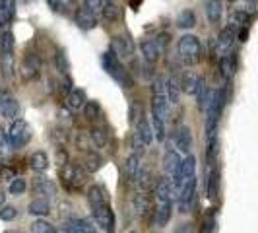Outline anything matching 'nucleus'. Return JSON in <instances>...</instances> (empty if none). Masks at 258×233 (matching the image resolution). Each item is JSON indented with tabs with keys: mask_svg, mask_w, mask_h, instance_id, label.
Masks as SVG:
<instances>
[{
	"mask_svg": "<svg viewBox=\"0 0 258 233\" xmlns=\"http://www.w3.org/2000/svg\"><path fill=\"white\" fill-rule=\"evenodd\" d=\"M227 103V88L223 86L220 90H214L212 93V99L208 103L206 109V136L208 142L210 140H216V134H218V125H220L221 113L225 109Z\"/></svg>",
	"mask_w": 258,
	"mask_h": 233,
	"instance_id": "1",
	"label": "nucleus"
},
{
	"mask_svg": "<svg viewBox=\"0 0 258 233\" xmlns=\"http://www.w3.org/2000/svg\"><path fill=\"white\" fill-rule=\"evenodd\" d=\"M101 65H103L105 72L113 78L116 84H120L122 88H132V86H134L132 76L128 74V70L122 66L120 59L116 56L113 49H109V51L103 52V56H101Z\"/></svg>",
	"mask_w": 258,
	"mask_h": 233,
	"instance_id": "2",
	"label": "nucleus"
},
{
	"mask_svg": "<svg viewBox=\"0 0 258 233\" xmlns=\"http://www.w3.org/2000/svg\"><path fill=\"white\" fill-rule=\"evenodd\" d=\"M177 54L181 59L182 65L194 66L200 63L202 59V45H200V39L190 33H184L182 37H179L177 43Z\"/></svg>",
	"mask_w": 258,
	"mask_h": 233,
	"instance_id": "3",
	"label": "nucleus"
},
{
	"mask_svg": "<svg viewBox=\"0 0 258 233\" xmlns=\"http://www.w3.org/2000/svg\"><path fill=\"white\" fill-rule=\"evenodd\" d=\"M169 35L167 33H159L155 37H148L140 41V51H142L144 61L148 65H155L159 61V56L165 52L167 49V43H169Z\"/></svg>",
	"mask_w": 258,
	"mask_h": 233,
	"instance_id": "4",
	"label": "nucleus"
},
{
	"mask_svg": "<svg viewBox=\"0 0 258 233\" xmlns=\"http://www.w3.org/2000/svg\"><path fill=\"white\" fill-rule=\"evenodd\" d=\"M60 179H62V183L68 189L78 191V189H82L86 185L88 173H86V169L82 167L80 163H64L62 169H60Z\"/></svg>",
	"mask_w": 258,
	"mask_h": 233,
	"instance_id": "5",
	"label": "nucleus"
},
{
	"mask_svg": "<svg viewBox=\"0 0 258 233\" xmlns=\"http://www.w3.org/2000/svg\"><path fill=\"white\" fill-rule=\"evenodd\" d=\"M8 140L12 144V150H20L31 140V129L26 121L14 119L10 129H8Z\"/></svg>",
	"mask_w": 258,
	"mask_h": 233,
	"instance_id": "6",
	"label": "nucleus"
},
{
	"mask_svg": "<svg viewBox=\"0 0 258 233\" xmlns=\"http://www.w3.org/2000/svg\"><path fill=\"white\" fill-rule=\"evenodd\" d=\"M194 196H196V175L186 177L181 181V189L177 193V202H179V212L186 214L192 210Z\"/></svg>",
	"mask_w": 258,
	"mask_h": 233,
	"instance_id": "7",
	"label": "nucleus"
},
{
	"mask_svg": "<svg viewBox=\"0 0 258 233\" xmlns=\"http://www.w3.org/2000/svg\"><path fill=\"white\" fill-rule=\"evenodd\" d=\"M235 41H237V27H233V26L223 27L220 31V35L216 37V43H214V51L218 54V59L231 54Z\"/></svg>",
	"mask_w": 258,
	"mask_h": 233,
	"instance_id": "8",
	"label": "nucleus"
},
{
	"mask_svg": "<svg viewBox=\"0 0 258 233\" xmlns=\"http://www.w3.org/2000/svg\"><path fill=\"white\" fill-rule=\"evenodd\" d=\"M91 216H93L95 225H99L105 233L115 231V214H113V210L109 206V202H107V204H101V206L91 208Z\"/></svg>",
	"mask_w": 258,
	"mask_h": 233,
	"instance_id": "9",
	"label": "nucleus"
},
{
	"mask_svg": "<svg viewBox=\"0 0 258 233\" xmlns=\"http://www.w3.org/2000/svg\"><path fill=\"white\" fill-rule=\"evenodd\" d=\"M111 49L115 51V54L122 61H128L134 56V51H136V45L134 41L130 39V35H115L113 41H111Z\"/></svg>",
	"mask_w": 258,
	"mask_h": 233,
	"instance_id": "10",
	"label": "nucleus"
},
{
	"mask_svg": "<svg viewBox=\"0 0 258 233\" xmlns=\"http://www.w3.org/2000/svg\"><path fill=\"white\" fill-rule=\"evenodd\" d=\"M20 115V103L18 99L12 97L8 91L0 90V116H6V119H18Z\"/></svg>",
	"mask_w": 258,
	"mask_h": 233,
	"instance_id": "11",
	"label": "nucleus"
},
{
	"mask_svg": "<svg viewBox=\"0 0 258 233\" xmlns=\"http://www.w3.org/2000/svg\"><path fill=\"white\" fill-rule=\"evenodd\" d=\"M60 233H97V229L91 223V220H86V218H70V220L64 221Z\"/></svg>",
	"mask_w": 258,
	"mask_h": 233,
	"instance_id": "12",
	"label": "nucleus"
},
{
	"mask_svg": "<svg viewBox=\"0 0 258 233\" xmlns=\"http://www.w3.org/2000/svg\"><path fill=\"white\" fill-rule=\"evenodd\" d=\"M39 74H41V61L33 52H27L22 63V78L26 82H33L35 78H39Z\"/></svg>",
	"mask_w": 258,
	"mask_h": 233,
	"instance_id": "13",
	"label": "nucleus"
},
{
	"mask_svg": "<svg viewBox=\"0 0 258 233\" xmlns=\"http://www.w3.org/2000/svg\"><path fill=\"white\" fill-rule=\"evenodd\" d=\"M173 196H177L175 187H173V181L165 175L155 183V198L157 202H173Z\"/></svg>",
	"mask_w": 258,
	"mask_h": 233,
	"instance_id": "14",
	"label": "nucleus"
},
{
	"mask_svg": "<svg viewBox=\"0 0 258 233\" xmlns=\"http://www.w3.org/2000/svg\"><path fill=\"white\" fill-rule=\"evenodd\" d=\"M132 210H134V214L138 218H146L150 214V210H152V198H150V194H146V191L134 194L132 196Z\"/></svg>",
	"mask_w": 258,
	"mask_h": 233,
	"instance_id": "15",
	"label": "nucleus"
},
{
	"mask_svg": "<svg viewBox=\"0 0 258 233\" xmlns=\"http://www.w3.org/2000/svg\"><path fill=\"white\" fill-rule=\"evenodd\" d=\"M74 22H76L78 27H82V29H95L97 27V14L90 12L88 8H78L76 12H74Z\"/></svg>",
	"mask_w": 258,
	"mask_h": 233,
	"instance_id": "16",
	"label": "nucleus"
},
{
	"mask_svg": "<svg viewBox=\"0 0 258 233\" xmlns=\"http://www.w3.org/2000/svg\"><path fill=\"white\" fill-rule=\"evenodd\" d=\"M204 14L212 26H218L223 16V0H204Z\"/></svg>",
	"mask_w": 258,
	"mask_h": 233,
	"instance_id": "17",
	"label": "nucleus"
},
{
	"mask_svg": "<svg viewBox=\"0 0 258 233\" xmlns=\"http://www.w3.org/2000/svg\"><path fill=\"white\" fill-rule=\"evenodd\" d=\"M173 144H175V148H177L181 154H188V152H190V146H192L190 129H188V127H181V129L177 130L175 138H173Z\"/></svg>",
	"mask_w": 258,
	"mask_h": 233,
	"instance_id": "18",
	"label": "nucleus"
},
{
	"mask_svg": "<svg viewBox=\"0 0 258 233\" xmlns=\"http://www.w3.org/2000/svg\"><path fill=\"white\" fill-rule=\"evenodd\" d=\"M88 202H90V208L101 206V204L109 202V193L103 185H93L88 189Z\"/></svg>",
	"mask_w": 258,
	"mask_h": 233,
	"instance_id": "19",
	"label": "nucleus"
},
{
	"mask_svg": "<svg viewBox=\"0 0 258 233\" xmlns=\"http://www.w3.org/2000/svg\"><path fill=\"white\" fill-rule=\"evenodd\" d=\"M134 134H138L140 136V140H142L146 146H150V144L154 142V129H152V125L148 123V119L144 115H140L138 119V123H136V132Z\"/></svg>",
	"mask_w": 258,
	"mask_h": 233,
	"instance_id": "20",
	"label": "nucleus"
},
{
	"mask_svg": "<svg viewBox=\"0 0 258 233\" xmlns=\"http://www.w3.org/2000/svg\"><path fill=\"white\" fill-rule=\"evenodd\" d=\"M86 103H88L86 91L80 90V88H74V90L66 95V107H68L70 111H80V109H84Z\"/></svg>",
	"mask_w": 258,
	"mask_h": 233,
	"instance_id": "21",
	"label": "nucleus"
},
{
	"mask_svg": "<svg viewBox=\"0 0 258 233\" xmlns=\"http://www.w3.org/2000/svg\"><path fill=\"white\" fill-rule=\"evenodd\" d=\"M171 214H173V202H159V206L155 210V225L157 227H165L171 220Z\"/></svg>",
	"mask_w": 258,
	"mask_h": 233,
	"instance_id": "22",
	"label": "nucleus"
},
{
	"mask_svg": "<svg viewBox=\"0 0 258 233\" xmlns=\"http://www.w3.org/2000/svg\"><path fill=\"white\" fill-rule=\"evenodd\" d=\"M16 16V0H0V27H6Z\"/></svg>",
	"mask_w": 258,
	"mask_h": 233,
	"instance_id": "23",
	"label": "nucleus"
},
{
	"mask_svg": "<svg viewBox=\"0 0 258 233\" xmlns=\"http://www.w3.org/2000/svg\"><path fill=\"white\" fill-rule=\"evenodd\" d=\"M47 4L52 12L60 14V16L76 12V0H47Z\"/></svg>",
	"mask_w": 258,
	"mask_h": 233,
	"instance_id": "24",
	"label": "nucleus"
},
{
	"mask_svg": "<svg viewBox=\"0 0 258 233\" xmlns=\"http://www.w3.org/2000/svg\"><path fill=\"white\" fill-rule=\"evenodd\" d=\"M33 189H35L37 194H43V196H47V198H52V196L56 194L54 183H52L51 179H47V177H37L35 183H33Z\"/></svg>",
	"mask_w": 258,
	"mask_h": 233,
	"instance_id": "25",
	"label": "nucleus"
},
{
	"mask_svg": "<svg viewBox=\"0 0 258 233\" xmlns=\"http://www.w3.org/2000/svg\"><path fill=\"white\" fill-rule=\"evenodd\" d=\"M165 91L171 105H179V97H181V82L177 78H165Z\"/></svg>",
	"mask_w": 258,
	"mask_h": 233,
	"instance_id": "26",
	"label": "nucleus"
},
{
	"mask_svg": "<svg viewBox=\"0 0 258 233\" xmlns=\"http://www.w3.org/2000/svg\"><path fill=\"white\" fill-rule=\"evenodd\" d=\"M235 68H237V61H235V54H227V56H221L220 59V72L223 80H231L233 74H235Z\"/></svg>",
	"mask_w": 258,
	"mask_h": 233,
	"instance_id": "27",
	"label": "nucleus"
},
{
	"mask_svg": "<svg viewBox=\"0 0 258 233\" xmlns=\"http://www.w3.org/2000/svg\"><path fill=\"white\" fill-rule=\"evenodd\" d=\"M29 167L33 169V171H37V173L47 171V167H49V157H47V154L45 152H33V154L29 155Z\"/></svg>",
	"mask_w": 258,
	"mask_h": 233,
	"instance_id": "28",
	"label": "nucleus"
},
{
	"mask_svg": "<svg viewBox=\"0 0 258 233\" xmlns=\"http://www.w3.org/2000/svg\"><path fill=\"white\" fill-rule=\"evenodd\" d=\"M27 212L33 214V216H47V214L51 212V204H49V200H45V198H37V200L29 202Z\"/></svg>",
	"mask_w": 258,
	"mask_h": 233,
	"instance_id": "29",
	"label": "nucleus"
},
{
	"mask_svg": "<svg viewBox=\"0 0 258 233\" xmlns=\"http://www.w3.org/2000/svg\"><path fill=\"white\" fill-rule=\"evenodd\" d=\"M177 27L179 29H192L194 26H196V16H194V12L192 10H182L179 16H177Z\"/></svg>",
	"mask_w": 258,
	"mask_h": 233,
	"instance_id": "30",
	"label": "nucleus"
},
{
	"mask_svg": "<svg viewBox=\"0 0 258 233\" xmlns=\"http://www.w3.org/2000/svg\"><path fill=\"white\" fill-rule=\"evenodd\" d=\"M198 80H200V76H196L192 72H186L181 80V90L184 93H188V95H194L196 88H198Z\"/></svg>",
	"mask_w": 258,
	"mask_h": 233,
	"instance_id": "31",
	"label": "nucleus"
},
{
	"mask_svg": "<svg viewBox=\"0 0 258 233\" xmlns=\"http://www.w3.org/2000/svg\"><path fill=\"white\" fill-rule=\"evenodd\" d=\"M179 175H181V181H182V179H186V177H192V175H196V157H194V155H186V157L182 159Z\"/></svg>",
	"mask_w": 258,
	"mask_h": 233,
	"instance_id": "32",
	"label": "nucleus"
},
{
	"mask_svg": "<svg viewBox=\"0 0 258 233\" xmlns=\"http://www.w3.org/2000/svg\"><path fill=\"white\" fill-rule=\"evenodd\" d=\"M84 113H86V116H88L90 121H99V119H103V109H101V105L97 103V101H88V103L84 105Z\"/></svg>",
	"mask_w": 258,
	"mask_h": 233,
	"instance_id": "33",
	"label": "nucleus"
},
{
	"mask_svg": "<svg viewBox=\"0 0 258 233\" xmlns=\"http://www.w3.org/2000/svg\"><path fill=\"white\" fill-rule=\"evenodd\" d=\"M140 157L142 155L138 154H132L128 157V161H126V173H128V177L132 181H136V177H138V171H140Z\"/></svg>",
	"mask_w": 258,
	"mask_h": 233,
	"instance_id": "34",
	"label": "nucleus"
},
{
	"mask_svg": "<svg viewBox=\"0 0 258 233\" xmlns=\"http://www.w3.org/2000/svg\"><path fill=\"white\" fill-rule=\"evenodd\" d=\"M136 183L142 191H150L154 187V179H152V173L148 169H140L138 171V177H136Z\"/></svg>",
	"mask_w": 258,
	"mask_h": 233,
	"instance_id": "35",
	"label": "nucleus"
},
{
	"mask_svg": "<svg viewBox=\"0 0 258 233\" xmlns=\"http://www.w3.org/2000/svg\"><path fill=\"white\" fill-rule=\"evenodd\" d=\"M90 140L95 148H105L107 146V130L105 129H93L90 132Z\"/></svg>",
	"mask_w": 258,
	"mask_h": 233,
	"instance_id": "36",
	"label": "nucleus"
},
{
	"mask_svg": "<svg viewBox=\"0 0 258 233\" xmlns=\"http://www.w3.org/2000/svg\"><path fill=\"white\" fill-rule=\"evenodd\" d=\"M103 18L107 22H115L118 18V6H116V0H105V8H103Z\"/></svg>",
	"mask_w": 258,
	"mask_h": 233,
	"instance_id": "37",
	"label": "nucleus"
},
{
	"mask_svg": "<svg viewBox=\"0 0 258 233\" xmlns=\"http://www.w3.org/2000/svg\"><path fill=\"white\" fill-rule=\"evenodd\" d=\"M84 161H86V167L93 173V171H97V169L101 167V161H103V159L95 154V152H88V154H86V157H84Z\"/></svg>",
	"mask_w": 258,
	"mask_h": 233,
	"instance_id": "38",
	"label": "nucleus"
},
{
	"mask_svg": "<svg viewBox=\"0 0 258 233\" xmlns=\"http://www.w3.org/2000/svg\"><path fill=\"white\" fill-rule=\"evenodd\" d=\"M31 229H33V233H56L54 225L45 220H35L31 223Z\"/></svg>",
	"mask_w": 258,
	"mask_h": 233,
	"instance_id": "39",
	"label": "nucleus"
},
{
	"mask_svg": "<svg viewBox=\"0 0 258 233\" xmlns=\"http://www.w3.org/2000/svg\"><path fill=\"white\" fill-rule=\"evenodd\" d=\"M27 189V183L22 179V177H16V179H12V183H10V194H14V196H20V194H24Z\"/></svg>",
	"mask_w": 258,
	"mask_h": 233,
	"instance_id": "40",
	"label": "nucleus"
},
{
	"mask_svg": "<svg viewBox=\"0 0 258 233\" xmlns=\"http://www.w3.org/2000/svg\"><path fill=\"white\" fill-rule=\"evenodd\" d=\"M18 218V210L14 206H2L0 208V220L2 221H12Z\"/></svg>",
	"mask_w": 258,
	"mask_h": 233,
	"instance_id": "41",
	"label": "nucleus"
},
{
	"mask_svg": "<svg viewBox=\"0 0 258 233\" xmlns=\"http://www.w3.org/2000/svg\"><path fill=\"white\" fill-rule=\"evenodd\" d=\"M12 150V144L8 140V132L4 129H0V155H6Z\"/></svg>",
	"mask_w": 258,
	"mask_h": 233,
	"instance_id": "42",
	"label": "nucleus"
},
{
	"mask_svg": "<svg viewBox=\"0 0 258 233\" xmlns=\"http://www.w3.org/2000/svg\"><path fill=\"white\" fill-rule=\"evenodd\" d=\"M54 63H56V68H58V72L66 76L68 74V61H66L64 52H56V59H54Z\"/></svg>",
	"mask_w": 258,
	"mask_h": 233,
	"instance_id": "43",
	"label": "nucleus"
},
{
	"mask_svg": "<svg viewBox=\"0 0 258 233\" xmlns=\"http://www.w3.org/2000/svg\"><path fill=\"white\" fill-rule=\"evenodd\" d=\"M173 233H196L192 227V223H181V225H177Z\"/></svg>",
	"mask_w": 258,
	"mask_h": 233,
	"instance_id": "44",
	"label": "nucleus"
},
{
	"mask_svg": "<svg viewBox=\"0 0 258 233\" xmlns=\"http://www.w3.org/2000/svg\"><path fill=\"white\" fill-rule=\"evenodd\" d=\"M140 4H142V0H130V8H132V10H138Z\"/></svg>",
	"mask_w": 258,
	"mask_h": 233,
	"instance_id": "45",
	"label": "nucleus"
},
{
	"mask_svg": "<svg viewBox=\"0 0 258 233\" xmlns=\"http://www.w3.org/2000/svg\"><path fill=\"white\" fill-rule=\"evenodd\" d=\"M2 200H4V194H2V191H0V204H2Z\"/></svg>",
	"mask_w": 258,
	"mask_h": 233,
	"instance_id": "46",
	"label": "nucleus"
},
{
	"mask_svg": "<svg viewBox=\"0 0 258 233\" xmlns=\"http://www.w3.org/2000/svg\"><path fill=\"white\" fill-rule=\"evenodd\" d=\"M130 233H134V231H130Z\"/></svg>",
	"mask_w": 258,
	"mask_h": 233,
	"instance_id": "47",
	"label": "nucleus"
}]
</instances>
